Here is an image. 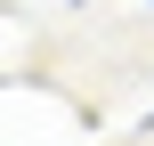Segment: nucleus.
<instances>
[{"mask_svg": "<svg viewBox=\"0 0 154 146\" xmlns=\"http://www.w3.org/2000/svg\"><path fill=\"white\" fill-rule=\"evenodd\" d=\"M146 130H154V114H146Z\"/></svg>", "mask_w": 154, "mask_h": 146, "instance_id": "nucleus-2", "label": "nucleus"}, {"mask_svg": "<svg viewBox=\"0 0 154 146\" xmlns=\"http://www.w3.org/2000/svg\"><path fill=\"white\" fill-rule=\"evenodd\" d=\"M65 8H89V0H65Z\"/></svg>", "mask_w": 154, "mask_h": 146, "instance_id": "nucleus-1", "label": "nucleus"}, {"mask_svg": "<svg viewBox=\"0 0 154 146\" xmlns=\"http://www.w3.org/2000/svg\"><path fill=\"white\" fill-rule=\"evenodd\" d=\"M146 8H154V0H146Z\"/></svg>", "mask_w": 154, "mask_h": 146, "instance_id": "nucleus-3", "label": "nucleus"}]
</instances>
